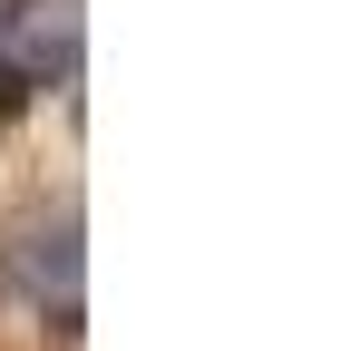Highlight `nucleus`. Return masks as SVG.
<instances>
[{
  "mask_svg": "<svg viewBox=\"0 0 351 351\" xmlns=\"http://www.w3.org/2000/svg\"><path fill=\"white\" fill-rule=\"evenodd\" d=\"M78 78V0H0V117Z\"/></svg>",
  "mask_w": 351,
  "mask_h": 351,
  "instance_id": "1",
  "label": "nucleus"
}]
</instances>
